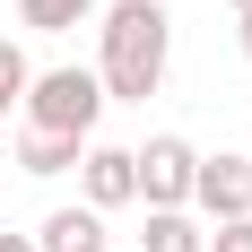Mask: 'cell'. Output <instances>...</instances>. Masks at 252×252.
Returning <instances> with one entry per match:
<instances>
[{
    "instance_id": "3957f363",
    "label": "cell",
    "mask_w": 252,
    "mask_h": 252,
    "mask_svg": "<svg viewBox=\"0 0 252 252\" xmlns=\"http://www.w3.org/2000/svg\"><path fill=\"white\" fill-rule=\"evenodd\" d=\"M191 165H200V148L183 130H148V148H130V174H139L148 209H191Z\"/></svg>"
},
{
    "instance_id": "277c9868",
    "label": "cell",
    "mask_w": 252,
    "mask_h": 252,
    "mask_svg": "<svg viewBox=\"0 0 252 252\" xmlns=\"http://www.w3.org/2000/svg\"><path fill=\"white\" fill-rule=\"evenodd\" d=\"M191 209H200L209 226H226V218H252V157L218 148L191 165Z\"/></svg>"
},
{
    "instance_id": "7c38bea8",
    "label": "cell",
    "mask_w": 252,
    "mask_h": 252,
    "mask_svg": "<svg viewBox=\"0 0 252 252\" xmlns=\"http://www.w3.org/2000/svg\"><path fill=\"white\" fill-rule=\"evenodd\" d=\"M0 252H35V235H0Z\"/></svg>"
},
{
    "instance_id": "8992f818",
    "label": "cell",
    "mask_w": 252,
    "mask_h": 252,
    "mask_svg": "<svg viewBox=\"0 0 252 252\" xmlns=\"http://www.w3.org/2000/svg\"><path fill=\"white\" fill-rule=\"evenodd\" d=\"M113 235H104L96 209H52L44 226H35V252H104Z\"/></svg>"
},
{
    "instance_id": "9a60e30c",
    "label": "cell",
    "mask_w": 252,
    "mask_h": 252,
    "mask_svg": "<svg viewBox=\"0 0 252 252\" xmlns=\"http://www.w3.org/2000/svg\"><path fill=\"white\" fill-rule=\"evenodd\" d=\"M244 157H252V148H244Z\"/></svg>"
},
{
    "instance_id": "5b68a950",
    "label": "cell",
    "mask_w": 252,
    "mask_h": 252,
    "mask_svg": "<svg viewBox=\"0 0 252 252\" xmlns=\"http://www.w3.org/2000/svg\"><path fill=\"white\" fill-rule=\"evenodd\" d=\"M78 183H87V209H130L139 200V174H130V148H113V139H87L78 148Z\"/></svg>"
},
{
    "instance_id": "ba28073f",
    "label": "cell",
    "mask_w": 252,
    "mask_h": 252,
    "mask_svg": "<svg viewBox=\"0 0 252 252\" xmlns=\"http://www.w3.org/2000/svg\"><path fill=\"white\" fill-rule=\"evenodd\" d=\"M104 0H18V26L26 35H70V26H96Z\"/></svg>"
},
{
    "instance_id": "8fae6325",
    "label": "cell",
    "mask_w": 252,
    "mask_h": 252,
    "mask_svg": "<svg viewBox=\"0 0 252 252\" xmlns=\"http://www.w3.org/2000/svg\"><path fill=\"white\" fill-rule=\"evenodd\" d=\"M235 44H244V61H252V9H244V18H235Z\"/></svg>"
},
{
    "instance_id": "4fadbf2b",
    "label": "cell",
    "mask_w": 252,
    "mask_h": 252,
    "mask_svg": "<svg viewBox=\"0 0 252 252\" xmlns=\"http://www.w3.org/2000/svg\"><path fill=\"white\" fill-rule=\"evenodd\" d=\"M9 104H18V87H9V78H0V122H9Z\"/></svg>"
},
{
    "instance_id": "9c48e42d",
    "label": "cell",
    "mask_w": 252,
    "mask_h": 252,
    "mask_svg": "<svg viewBox=\"0 0 252 252\" xmlns=\"http://www.w3.org/2000/svg\"><path fill=\"white\" fill-rule=\"evenodd\" d=\"M209 235L191 226V209H148V226H139V252H200Z\"/></svg>"
},
{
    "instance_id": "6da1fadb",
    "label": "cell",
    "mask_w": 252,
    "mask_h": 252,
    "mask_svg": "<svg viewBox=\"0 0 252 252\" xmlns=\"http://www.w3.org/2000/svg\"><path fill=\"white\" fill-rule=\"evenodd\" d=\"M174 61V18L165 0H113L96 9V87L104 104H148Z\"/></svg>"
},
{
    "instance_id": "7a4b0ae2",
    "label": "cell",
    "mask_w": 252,
    "mask_h": 252,
    "mask_svg": "<svg viewBox=\"0 0 252 252\" xmlns=\"http://www.w3.org/2000/svg\"><path fill=\"white\" fill-rule=\"evenodd\" d=\"M18 113H26V130H61V139H96V122H104V87H96V70L61 61V70H35V78H26Z\"/></svg>"
},
{
    "instance_id": "52a82bcc",
    "label": "cell",
    "mask_w": 252,
    "mask_h": 252,
    "mask_svg": "<svg viewBox=\"0 0 252 252\" xmlns=\"http://www.w3.org/2000/svg\"><path fill=\"white\" fill-rule=\"evenodd\" d=\"M78 148H87V139H61V130H18V174H35V183L78 174Z\"/></svg>"
},
{
    "instance_id": "30bf717a",
    "label": "cell",
    "mask_w": 252,
    "mask_h": 252,
    "mask_svg": "<svg viewBox=\"0 0 252 252\" xmlns=\"http://www.w3.org/2000/svg\"><path fill=\"white\" fill-rule=\"evenodd\" d=\"M200 252H252V218H226V226H209Z\"/></svg>"
},
{
    "instance_id": "5bb4252c",
    "label": "cell",
    "mask_w": 252,
    "mask_h": 252,
    "mask_svg": "<svg viewBox=\"0 0 252 252\" xmlns=\"http://www.w3.org/2000/svg\"><path fill=\"white\" fill-rule=\"evenodd\" d=\"M244 9H252V0H235V18H244Z\"/></svg>"
}]
</instances>
